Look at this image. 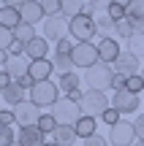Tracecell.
<instances>
[{
	"instance_id": "1",
	"label": "cell",
	"mask_w": 144,
	"mask_h": 146,
	"mask_svg": "<svg viewBox=\"0 0 144 146\" xmlns=\"http://www.w3.org/2000/svg\"><path fill=\"white\" fill-rule=\"evenodd\" d=\"M52 116H54V122H57V127H74L76 122L82 119V108H79V103H74L71 98L63 95V98L52 106Z\"/></svg>"
},
{
	"instance_id": "2",
	"label": "cell",
	"mask_w": 144,
	"mask_h": 146,
	"mask_svg": "<svg viewBox=\"0 0 144 146\" xmlns=\"http://www.w3.org/2000/svg\"><path fill=\"white\" fill-rule=\"evenodd\" d=\"M84 81H87V87L95 89V92L114 89V68L106 65V62H98V65H92V68L84 73Z\"/></svg>"
},
{
	"instance_id": "3",
	"label": "cell",
	"mask_w": 144,
	"mask_h": 146,
	"mask_svg": "<svg viewBox=\"0 0 144 146\" xmlns=\"http://www.w3.org/2000/svg\"><path fill=\"white\" fill-rule=\"evenodd\" d=\"M82 108V116H103L109 108H112V100L106 98V92H95V89H90V92H84V98H82L79 103Z\"/></svg>"
},
{
	"instance_id": "4",
	"label": "cell",
	"mask_w": 144,
	"mask_h": 146,
	"mask_svg": "<svg viewBox=\"0 0 144 146\" xmlns=\"http://www.w3.org/2000/svg\"><path fill=\"white\" fill-rule=\"evenodd\" d=\"M60 100V87L52 81H41V84H33L30 89V103L38 106V108H52L54 103Z\"/></svg>"
},
{
	"instance_id": "5",
	"label": "cell",
	"mask_w": 144,
	"mask_h": 146,
	"mask_svg": "<svg viewBox=\"0 0 144 146\" xmlns=\"http://www.w3.org/2000/svg\"><path fill=\"white\" fill-rule=\"evenodd\" d=\"M92 35H98V27H95V19L90 16H76L71 19V38L76 43H92Z\"/></svg>"
},
{
	"instance_id": "6",
	"label": "cell",
	"mask_w": 144,
	"mask_h": 146,
	"mask_svg": "<svg viewBox=\"0 0 144 146\" xmlns=\"http://www.w3.org/2000/svg\"><path fill=\"white\" fill-rule=\"evenodd\" d=\"M68 33H71V22L65 19L63 14L44 19V38H46V41L57 43V41H63V38H68Z\"/></svg>"
},
{
	"instance_id": "7",
	"label": "cell",
	"mask_w": 144,
	"mask_h": 146,
	"mask_svg": "<svg viewBox=\"0 0 144 146\" xmlns=\"http://www.w3.org/2000/svg\"><path fill=\"white\" fill-rule=\"evenodd\" d=\"M71 60H74V68H84L90 70L92 65H98V46L95 43H76L74 52H71Z\"/></svg>"
},
{
	"instance_id": "8",
	"label": "cell",
	"mask_w": 144,
	"mask_h": 146,
	"mask_svg": "<svg viewBox=\"0 0 144 146\" xmlns=\"http://www.w3.org/2000/svg\"><path fill=\"white\" fill-rule=\"evenodd\" d=\"M109 143H112V146H133L136 143V127H133V122L120 119L114 127H109Z\"/></svg>"
},
{
	"instance_id": "9",
	"label": "cell",
	"mask_w": 144,
	"mask_h": 146,
	"mask_svg": "<svg viewBox=\"0 0 144 146\" xmlns=\"http://www.w3.org/2000/svg\"><path fill=\"white\" fill-rule=\"evenodd\" d=\"M141 106L139 95L128 92V89H114V98H112V108L120 111V114H136Z\"/></svg>"
},
{
	"instance_id": "10",
	"label": "cell",
	"mask_w": 144,
	"mask_h": 146,
	"mask_svg": "<svg viewBox=\"0 0 144 146\" xmlns=\"http://www.w3.org/2000/svg\"><path fill=\"white\" fill-rule=\"evenodd\" d=\"M14 116H16V125L22 127H38V119H41V108L38 106H33L30 100H25V103H19L14 108Z\"/></svg>"
},
{
	"instance_id": "11",
	"label": "cell",
	"mask_w": 144,
	"mask_h": 146,
	"mask_svg": "<svg viewBox=\"0 0 144 146\" xmlns=\"http://www.w3.org/2000/svg\"><path fill=\"white\" fill-rule=\"evenodd\" d=\"M112 68H114V73H117V76H125V78H131V76H136V73H141L139 57H136V54H131L128 49H123V54L117 57V62H114Z\"/></svg>"
},
{
	"instance_id": "12",
	"label": "cell",
	"mask_w": 144,
	"mask_h": 146,
	"mask_svg": "<svg viewBox=\"0 0 144 146\" xmlns=\"http://www.w3.org/2000/svg\"><path fill=\"white\" fill-rule=\"evenodd\" d=\"M120 54H123V46H120L114 38H101V41H98V60H101V62L114 65Z\"/></svg>"
},
{
	"instance_id": "13",
	"label": "cell",
	"mask_w": 144,
	"mask_h": 146,
	"mask_svg": "<svg viewBox=\"0 0 144 146\" xmlns=\"http://www.w3.org/2000/svg\"><path fill=\"white\" fill-rule=\"evenodd\" d=\"M19 14H22V22H25V25H33V27L41 19H46V14H44V8H41V0H27L19 8Z\"/></svg>"
},
{
	"instance_id": "14",
	"label": "cell",
	"mask_w": 144,
	"mask_h": 146,
	"mask_svg": "<svg viewBox=\"0 0 144 146\" xmlns=\"http://www.w3.org/2000/svg\"><path fill=\"white\" fill-rule=\"evenodd\" d=\"M16 143L19 146H44L49 141H46V135H44L38 127H22V130L16 133Z\"/></svg>"
},
{
	"instance_id": "15",
	"label": "cell",
	"mask_w": 144,
	"mask_h": 146,
	"mask_svg": "<svg viewBox=\"0 0 144 146\" xmlns=\"http://www.w3.org/2000/svg\"><path fill=\"white\" fill-rule=\"evenodd\" d=\"M25 54H27V60H30V62H38V60H49V41H46L44 35H38L35 41H30V43H27Z\"/></svg>"
},
{
	"instance_id": "16",
	"label": "cell",
	"mask_w": 144,
	"mask_h": 146,
	"mask_svg": "<svg viewBox=\"0 0 144 146\" xmlns=\"http://www.w3.org/2000/svg\"><path fill=\"white\" fill-rule=\"evenodd\" d=\"M5 73H8L11 81H22V78L30 73V60H25V57H11L8 65H5Z\"/></svg>"
},
{
	"instance_id": "17",
	"label": "cell",
	"mask_w": 144,
	"mask_h": 146,
	"mask_svg": "<svg viewBox=\"0 0 144 146\" xmlns=\"http://www.w3.org/2000/svg\"><path fill=\"white\" fill-rule=\"evenodd\" d=\"M27 95H30V92H27V89L22 87L19 81H11L8 87L3 89V100H5L8 106H14V108H16L19 103H25V100H27Z\"/></svg>"
},
{
	"instance_id": "18",
	"label": "cell",
	"mask_w": 144,
	"mask_h": 146,
	"mask_svg": "<svg viewBox=\"0 0 144 146\" xmlns=\"http://www.w3.org/2000/svg\"><path fill=\"white\" fill-rule=\"evenodd\" d=\"M54 70L52 60H38V62H30V73L27 76L33 78V84H41V81H49V73Z\"/></svg>"
},
{
	"instance_id": "19",
	"label": "cell",
	"mask_w": 144,
	"mask_h": 146,
	"mask_svg": "<svg viewBox=\"0 0 144 146\" xmlns=\"http://www.w3.org/2000/svg\"><path fill=\"white\" fill-rule=\"evenodd\" d=\"M19 25H22V14L16 8H11V5H3V3H0V27H5V30L14 33Z\"/></svg>"
},
{
	"instance_id": "20",
	"label": "cell",
	"mask_w": 144,
	"mask_h": 146,
	"mask_svg": "<svg viewBox=\"0 0 144 146\" xmlns=\"http://www.w3.org/2000/svg\"><path fill=\"white\" fill-rule=\"evenodd\" d=\"M74 130H76V135H79L82 141H87V138L98 135V119H92V116H82V119L74 125Z\"/></svg>"
},
{
	"instance_id": "21",
	"label": "cell",
	"mask_w": 144,
	"mask_h": 146,
	"mask_svg": "<svg viewBox=\"0 0 144 146\" xmlns=\"http://www.w3.org/2000/svg\"><path fill=\"white\" fill-rule=\"evenodd\" d=\"M128 19L133 22L136 33H144V0H131L128 3Z\"/></svg>"
},
{
	"instance_id": "22",
	"label": "cell",
	"mask_w": 144,
	"mask_h": 146,
	"mask_svg": "<svg viewBox=\"0 0 144 146\" xmlns=\"http://www.w3.org/2000/svg\"><path fill=\"white\" fill-rule=\"evenodd\" d=\"M76 138H79V135H76L74 127H57V130L52 133V141L57 143V146H74Z\"/></svg>"
},
{
	"instance_id": "23",
	"label": "cell",
	"mask_w": 144,
	"mask_h": 146,
	"mask_svg": "<svg viewBox=\"0 0 144 146\" xmlns=\"http://www.w3.org/2000/svg\"><path fill=\"white\" fill-rule=\"evenodd\" d=\"M35 38H38V35H35V27H33V25H25V22H22V25L14 30V41L25 43V46H27L30 41H35Z\"/></svg>"
},
{
	"instance_id": "24",
	"label": "cell",
	"mask_w": 144,
	"mask_h": 146,
	"mask_svg": "<svg viewBox=\"0 0 144 146\" xmlns=\"http://www.w3.org/2000/svg\"><path fill=\"white\" fill-rule=\"evenodd\" d=\"M52 65H54V70H57L60 76L74 73V60H71V54H54V57H52Z\"/></svg>"
},
{
	"instance_id": "25",
	"label": "cell",
	"mask_w": 144,
	"mask_h": 146,
	"mask_svg": "<svg viewBox=\"0 0 144 146\" xmlns=\"http://www.w3.org/2000/svg\"><path fill=\"white\" fill-rule=\"evenodd\" d=\"M114 35H120V38H125V41H131V38L136 35V27H133V22L125 16V19H120V22H114Z\"/></svg>"
},
{
	"instance_id": "26",
	"label": "cell",
	"mask_w": 144,
	"mask_h": 146,
	"mask_svg": "<svg viewBox=\"0 0 144 146\" xmlns=\"http://www.w3.org/2000/svg\"><path fill=\"white\" fill-rule=\"evenodd\" d=\"M95 27H98V35L101 38H112V33H114V19L109 14H101L95 19Z\"/></svg>"
},
{
	"instance_id": "27",
	"label": "cell",
	"mask_w": 144,
	"mask_h": 146,
	"mask_svg": "<svg viewBox=\"0 0 144 146\" xmlns=\"http://www.w3.org/2000/svg\"><path fill=\"white\" fill-rule=\"evenodd\" d=\"M106 14L112 16L114 22L125 19V16H128V3H125V0H112V3H109V8H106Z\"/></svg>"
},
{
	"instance_id": "28",
	"label": "cell",
	"mask_w": 144,
	"mask_h": 146,
	"mask_svg": "<svg viewBox=\"0 0 144 146\" xmlns=\"http://www.w3.org/2000/svg\"><path fill=\"white\" fill-rule=\"evenodd\" d=\"M60 92H65V95H71L74 89H79V76L76 73H65V76H60Z\"/></svg>"
},
{
	"instance_id": "29",
	"label": "cell",
	"mask_w": 144,
	"mask_h": 146,
	"mask_svg": "<svg viewBox=\"0 0 144 146\" xmlns=\"http://www.w3.org/2000/svg\"><path fill=\"white\" fill-rule=\"evenodd\" d=\"M79 14H82V3H79V0H63V16L68 22L76 19Z\"/></svg>"
},
{
	"instance_id": "30",
	"label": "cell",
	"mask_w": 144,
	"mask_h": 146,
	"mask_svg": "<svg viewBox=\"0 0 144 146\" xmlns=\"http://www.w3.org/2000/svg\"><path fill=\"white\" fill-rule=\"evenodd\" d=\"M38 130L44 133V135H52L54 130H57V122H54L52 114H41V119H38Z\"/></svg>"
},
{
	"instance_id": "31",
	"label": "cell",
	"mask_w": 144,
	"mask_h": 146,
	"mask_svg": "<svg viewBox=\"0 0 144 146\" xmlns=\"http://www.w3.org/2000/svg\"><path fill=\"white\" fill-rule=\"evenodd\" d=\"M125 49H128L131 54H136V57H141V54H144V33H136V35L128 41Z\"/></svg>"
},
{
	"instance_id": "32",
	"label": "cell",
	"mask_w": 144,
	"mask_h": 146,
	"mask_svg": "<svg viewBox=\"0 0 144 146\" xmlns=\"http://www.w3.org/2000/svg\"><path fill=\"white\" fill-rule=\"evenodd\" d=\"M41 8L46 16H57L63 14V0H41Z\"/></svg>"
},
{
	"instance_id": "33",
	"label": "cell",
	"mask_w": 144,
	"mask_h": 146,
	"mask_svg": "<svg viewBox=\"0 0 144 146\" xmlns=\"http://www.w3.org/2000/svg\"><path fill=\"white\" fill-rule=\"evenodd\" d=\"M125 89H128V92H133V95H139L141 89H144V78H141V73H136V76H131L128 81H125Z\"/></svg>"
},
{
	"instance_id": "34",
	"label": "cell",
	"mask_w": 144,
	"mask_h": 146,
	"mask_svg": "<svg viewBox=\"0 0 144 146\" xmlns=\"http://www.w3.org/2000/svg\"><path fill=\"white\" fill-rule=\"evenodd\" d=\"M14 143H16V133L11 127L0 125V146H14Z\"/></svg>"
},
{
	"instance_id": "35",
	"label": "cell",
	"mask_w": 144,
	"mask_h": 146,
	"mask_svg": "<svg viewBox=\"0 0 144 146\" xmlns=\"http://www.w3.org/2000/svg\"><path fill=\"white\" fill-rule=\"evenodd\" d=\"M11 43H14V33L5 30V27H0V52H8Z\"/></svg>"
},
{
	"instance_id": "36",
	"label": "cell",
	"mask_w": 144,
	"mask_h": 146,
	"mask_svg": "<svg viewBox=\"0 0 144 146\" xmlns=\"http://www.w3.org/2000/svg\"><path fill=\"white\" fill-rule=\"evenodd\" d=\"M76 43L71 41V38H63V41H57V49H54V54H71L74 52Z\"/></svg>"
},
{
	"instance_id": "37",
	"label": "cell",
	"mask_w": 144,
	"mask_h": 146,
	"mask_svg": "<svg viewBox=\"0 0 144 146\" xmlns=\"http://www.w3.org/2000/svg\"><path fill=\"white\" fill-rule=\"evenodd\" d=\"M14 122H16V116H14V108H3V111H0V125L11 127Z\"/></svg>"
},
{
	"instance_id": "38",
	"label": "cell",
	"mask_w": 144,
	"mask_h": 146,
	"mask_svg": "<svg viewBox=\"0 0 144 146\" xmlns=\"http://www.w3.org/2000/svg\"><path fill=\"white\" fill-rule=\"evenodd\" d=\"M120 116H123V114H120V111H114V108H109V111H106V114H103V116H101V119H103V122H106V125H109V127H114V125H117V122H120Z\"/></svg>"
},
{
	"instance_id": "39",
	"label": "cell",
	"mask_w": 144,
	"mask_h": 146,
	"mask_svg": "<svg viewBox=\"0 0 144 146\" xmlns=\"http://www.w3.org/2000/svg\"><path fill=\"white\" fill-rule=\"evenodd\" d=\"M84 146H109V138H103V135H92V138H87Z\"/></svg>"
},
{
	"instance_id": "40",
	"label": "cell",
	"mask_w": 144,
	"mask_h": 146,
	"mask_svg": "<svg viewBox=\"0 0 144 146\" xmlns=\"http://www.w3.org/2000/svg\"><path fill=\"white\" fill-rule=\"evenodd\" d=\"M133 127H136V135H139V141H144V114H139V116H136Z\"/></svg>"
},
{
	"instance_id": "41",
	"label": "cell",
	"mask_w": 144,
	"mask_h": 146,
	"mask_svg": "<svg viewBox=\"0 0 144 146\" xmlns=\"http://www.w3.org/2000/svg\"><path fill=\"white\" fill-rule=\"evenodd\" d=\"M8 84H11V78H8V73H5V70H0V87H8Z\"/></svg>"
},
{
	"instance_id": "42",
	"label": "cell",
	"mask_w": 144,
	"mask_h": 146,
	"mask_svg": "<svg viewBox=\"0 0 144 146\" xmlns=\"http://www.w3.org/2000/svg\"><path fill=\"white\" fill-rule=\"evenodd\" d=\"M8 60H11L8 52H0V68H3V70H5V65H8Z\"/></svg>"
},
{
	"instance_id": "43",
	"label": "cell",
	"mask_w": 144,
	"mask_h": 146,
	"mask_svg": "<svg viewBox=\"0 0 144 146\" xmlns=\"http://www.w3.org/2000/svg\"><path fill=\"white\" fill-rule=\"evenodd\" d=\"M44 146H57V143H54V141H49V143H44Z\"/></svg>"
},
{
	"instance_id": "44",
	"label": "cell",
	"mask_w": 144,
	"mask_h": 146,
	"mask_svg": "<svg viewBox=\"0 0 144 146\" xmlns=\"http://www.w3.org/2000/svg\"><path fill=\"white\" fill-rule=\"evenodd\" d=\"M133 146H144V141H139V143H133Z\"/></svg>"
},
{
	"instance_id": "45",
	"label": "cell",
	"mask_w": 144,
	"mask_h": 146,
	"mask_svg": "<svg viewBox=\"0 0 144 146\" xmlns=\"http://www.w3.org/2000/svg\"><path fill=\"white\" fill-rule=\"evenodd\" d=\"M141 78H144V68H141Z\"/></svg>"
},
{
	"instance_id": "46",
	"label": "cell",
	"mask_w": 144,
	"mask_h": 146,
	"mask_svg": "<svg viewBox=\"0 0 144 146\" xmlns=\"http://www.w3.org/2000/svg\"><path fill=\"white\" fill-rule=\"evenodd\" d=\"M14 146H19V143H14Z\"/></svg>"
},
{
	"instance_id": "47",
	"label": "cell",
	"mask_w": 144,
	"mask_h": 146,
	"mask_svg": "<svg viewBox=\"0 0 144 146\" xmlns=\"http://www.w3.org/2000/svg\"><path fill=\"white\" fill-rule=\"evenodd\" d=\"M0 111H3V108H0Z\"/></svg>"
}]
</instances>
